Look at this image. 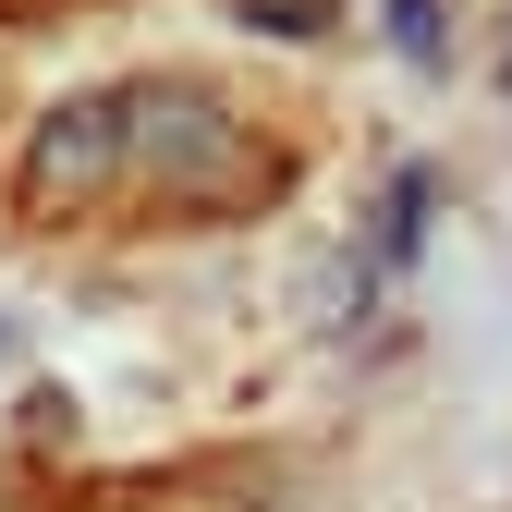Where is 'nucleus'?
<instances>
[{"label":"nucleus","instance_id":"nucleus-4","mask_svg":"<svg viewBox=\"0 0 512 512\" xmlns=\"http://www.w3.org/2000/svg\"><path fill=\"white\" fill-rule=\"evenodd\" d=\"M391 49L415 61V74H439V61H452V25H439V0H391Z\"/></svg>","mask_w":512,"mask_h":512},{"label":"nucleus","instance_id":"nucleus-2","mask_svg":"<svg viewBox=\"0 0 512 512\" xmlns=\"http://www.w3.org/2000/svg\"><path fill=\"white\" fill-rule=\"evenodd\" d=\"M122 183H135V110H122V86H98V98H61L37 135H25L13 208L25 220H86V208L122 196Z\"/></svg>","mask_w":512,"mask_h":512},{"label":"nucleus","instance_id":"nucleus-1","mask_svg":"<svg viewBox=\"0 0 512 512\" xmlns=\"http://www.w3.org/2000/svg\"><path fill=\"white\" fill-rule=\"evenodd\" d=\"M122 110H135V183H147L159 208L220 220V208H256V196L281 183V159L256 147V122H232L208 86H183V74L122 86Z\"/></svg>","mask_w":512,"mask_h":512},{"label":"nucleus","instance_id":"nucleus-5","mask_svg":"<svg viewBox=\"0 0 512 512\" xmlns=\"http://www.w3.org/2000/svg\"><path fill=\"white\" fill-rule=\"evenodd\" d=\"M256 25L269 37H330V0H256Z\"/></svg>","mask_w":512,"mask_h":512},{"label":"nucleus","instance_id":"nucleus-6","mask_svg":"<svg viewBox=\"0 0 512 512\" xmlns=\"http://www.w3.org/2000/svg\"><path fill=\"white\" fill-rule=\"evenodd\" d=\"M0 354H13V330H0Z\"/></svg>","mask_w":512,"mask_h":512},{"label":"nucleus","instance_id":"nucleus-3","mask_svg":"<svg viewBox=\"0 0 512 512\" xmlns=\"http://www.w3.org/2000/svg\"><path fill=\"white\" fill-rule=\"evenodd\" d=\"M427 196H439L427 171H403V183H391V208H378V269H403V256L427 244Z\"/></svg>","mask_w":512,"mask_h":512}]
</instances>
